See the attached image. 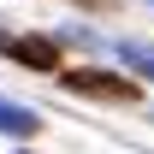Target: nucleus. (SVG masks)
<instances>
[{"label": "nucleus", "instance_id": "obj_1", "mask_svg": "<svg viewBox=\"0 0 154 154\" xmlns=\"http://www.w3.org/2000/svg\"><path fill=\"white\" fill-rule=\"evenodd\" d=\"M59 89H65V95H83V101H113V107H131V101H136V83H131V77L95 71V65L59 71Z\"/></svg>", "mask_w": 154, "mask_h": 154}, {"label": "nucleus", "instance_id": "obj_2", "mask_svg": "<svg viewBox=\"0 0 154 154\" xmlns=\"http://www.w3.org/2000/svg\"><path fill=\"white\" fill-rule=\"evenodd\" d=\"M0 54L30 71H59V36H6L0 30Z\"/></svg>", "mask_w": 154, "mask_h": 154}, {"label": "nucleus", "instance_id": "obj_3", "mask_svg": "<svg viewBox=\"0 0 154 154\" xmlns=\"http://www.w3.org/2000/svg\"><path fill=\"white\" fill-rule=\"evenodd\" d=\"M0 131H6V136H36V131H42V113L0 95Z\"/></svg>", "mask_w": 154, "mask_h": 154}, {"label": "nucleus", "instance_id": "obj_4", "mask_svg": "<svg viewBox=\"0 0 154 154\" xmlns=\"http://www.w3.org/2000/svg\"><path fill=\"white\" fill-rule=\"evenodd\" d=\"M119 59H125V71H136V77H148V83H154V42L125 36V42H119Z\"/></svg>", "mask_w": 154, "mask_h": 154}, {"label": "nucleus", "instance_id": "obj_5", "mask_svg": "<svg viewBox=\"0 0 154 154\" xmlns=\"http://www.w3.org/2000/svg\"><path fill=\"white\" fill-rule=\"evenodd\" d=\"M77 6H107V0H77Z\"/></svg>", "mask_w": 154, "mask_h": 154}, {"label": "nucleus", "instance_id": "obj_6", "mask_svg": "<svg viewBox=\"0 0 154 154\" xmlns=\"http://www.w3.org/2000/svg\"><path fill=\"white\" fill-rule=\"evenodd\" d=\"M148 6H154V0H148Z\"/></svg>", "mask_w": 154, "mask_h": 154}]
</instances>
